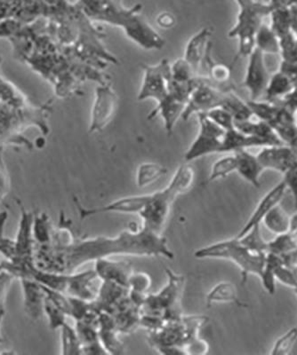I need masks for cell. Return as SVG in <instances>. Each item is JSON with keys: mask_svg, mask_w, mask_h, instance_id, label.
Here are the masks:
<instances>
[{"mask_svg": "<svg viewBox=\"0 0 297 355\" xmlns=\"http://www.w3.org/2000/svg\"><path fill=\"white\" fill-rule=\"evenodd\" d=\"M294 291H295V293L296 294V296H297V287L294 288Z\"/></svg>", "mask_w": 297, "mask_h": 355, "instance_id": "cell-51", "label": "cell"}, {"mask_svg": "<svg viewBox=\"0 0 297 355\" xmlns=\"http://www.w3.org/2000/svg\"><path fill=\"white\" fill-rule=\"evenodd\" d=\"M297 341V327H294L275 342L271 354L286 355L290 353Z\"/></svg>", "mask_w": 297, "mask_h": 355, "instance_id": "cell-37", "label": "cell"}, {"mask_svg": "<svg viewBox=\"0 0 297 355\" xmlns=\"http://www.w3.org/2000/svg\"><path fill=\"white\" fill-rule=\"evenodd\" d=\"M167 275L169 282L166 286L159 293L146 296L143 307L150 315H161L167 321H178L182 319L179 300L185 278L176 275L171 269H167Z\"/></svg>", "mask_w": 297, "mask_h": 355, "instance_id": "cell-7", "label": "cell"}, {"mask_svg": "<svg viewBox=\"0 0 297 355\" xmlns=\"http://www.w3.org/2000/svg\"><path fill=\"white\" fill-rule=\"evenodd\" d=\"M263 223L270 232L279 236L289 232L291 228V216L279 204L268 212Z\"/></svg>", "mask_w": 297, "mask_h": 355, "instance_id": "cell-25", "label": "cell"}, {"mask_svg": "<svg viewBox=\"0 0 297 355\" xmlns=\"http://www.w3.org/2000/svg\"><path fill=\"white\" fill-rule=\"evenodd\" d=\"M271 146L264 139L254 137V136L245 135L236 128L226 131L223 136L221 153H235L240 150H248L254 147H268Z\"/></svg>", "mask_w": 297, "mask_h": 355, "instance_id": "cell-21", "label": "cell"}, {"mask_svg": "<svg viewBox=\"0 0 297 355\" xmlns=\"http://www.w3.org/2000/svg\"><path fill=\"white\" fill-rule=\"evenodd\" d=\"M280 55L283 62L297 64V40L294 33H290L280 37Z\"/></svg>", "mask_w": 297, "mask_h": 355, "instance_id": "cell-35", "label": "cell"}, {"mask_svg": "<svg viewBox=\"0 0 297 355\" xmlns=\"http://www.w3.org/2000/svg\"><path fill=\"white\" fill-rule=\"evenodd\" d=\"M270 77L265 65L264 53L255 49L248 56V63L243 81V87L248 89L251 94V101H259L260 97L264 96Z\"/></svg>", "mask_w": 297, "mask_h": 355, "instance_id": "cell-13", "label": "cell"}, {"mask_svg": "<svg viewBox=\"0 0 297 355\" xmlns=\"http://www.w3.org/2000/svg\"><path fill=\"white\" fill-rule=\"evenodd\" d=\"M148 200V194L143 196H131L115 200L108 205L98 207L87 208L80 204L77 198L74 202L77 210L80 212L81 220L105 214H140L144 210Z\"/></svg>", "mask_w": 297, "mask_h": 355, "instance_id": "cell-12", "label": "cell"}, {"mask_svg": "<svg viewBox=\"0 0 297 355\" xmlns=\"http://www.w3.org/2000/svg\"><path fill=\"white\" fill-rule=\"evenodd\" d=\"M239 15L235 26L230 28L228 37L238 40V55L248 57L255 49V34L264 24V19L270 15L273 8L269 3H261L252 0L239 6Z\"/></svg>", "mask_w": 297, "mask_h": 355, "instance_id": "cell-6", "label": "cell"}, {"mask_svg": "<svg viewBox=\"0 0 297 355\" xmlns=\"http://www.w3.org/2000/svg\"><path fill=\"white\" fill-rule=\"evenodd\" d=\"M224 94L226 93L213 87L208 83L206 78L200 76V84L189 97L181 119L183 121H187L194 114L198 115L200 113H207L212 110L222 107Z\"/></svg>", "mask_w": 297, "mask_h": 355, "instance_id": "cell-10", "label": "cell"}, {"mask_svg": "<svg viewBox=\"0 0 297 355\" xmlns=\"http://www.w3.org/2000/svg\"><path fill=\"white\" fill-rule=\"evenodd\" d=\"M235 128L245 135L264 139L271 146L284 145L278 137L273 128L261 120L258 119L257 122L253 121L252 119L246 120V121H235Z\"/></svg>", "mask_w": 297, "mask_h": 355, "instance_id": "cell-22", "label": "cell"}, {"mask_svg": "<svg viewBox=\"0 0 297 355\" xmlns=\"http://www.w3.org/2000/svg\"><path fill=\"white\" fill-rule=\"evenodd\" d=\"M8 218V211H0V256L6 261H11L15 255V240L5 236V225Z\"/></svg>", "mask_w": 297, "mask_h": 355, "instance_id": "cell-36", "label": "cell"}, {"mask_svg": "<svg viewBox=\"0 0 297 355\" xmlns=\"http://www.w3.org/2000/svg\"><path fill=\"white\" fill-rule=\"evenodd\" d=\"M200 129L197 137L189 146L185 155L186 163L198 159L205 155L221 153L223 139L226 132L207 116L206 113L198 114Z\"/></svg>", "mask_w": 297, "mask_h": 355, "instance_id": "cell-9", "label": "cell"}, {"mask_svg": "<svg viewBox=\"0 0 297 355\" xmlns=\"http://www.w3.org/2000/svg\"><path fill=\"white\" fill-rule=\"evenodd\" d=\"M175 18H173L171 14H169V12H164V14H161L160 17H158V24L162 28H171L175 25Z\"/></svg>", "mask_w": 297, "mask_h": 355, "instance_id": "cell-46", "label": "cell"}, {"mask_svg": "<svg viewBox=\"0 0 297 355\" xmlns=\"http://www.w3.org/2000/svg\"><path fill=\"white\" fill-rule=\"evenodd\" d=\"M212 31L210 28H202L189 40L185 52V60L194 69L196 74L200 75L202 62L206 56L207 51L212 44Z\"/></svg>", "mask_w": 297, "mask_h": 355, "instance_id": "cell-19", "label": "cell"}, {"mask_svg": "<svg viewBox=\"0 0 297 355\" xmlns=\"http://www.w3.org/2000/svg\"><path fill=\"white\" fill-rule=\"evenodd\" d=\"M62 354H80L82 345L76 329L71 328L67 322L61 329Z\"/></svg>", "mask_w": 297, "mask_h": 355, "instance_id": "cell-32", "label": "cell"}, {"mask_svg": "<svg viewBox=\"0 0 297 355\" xmlns=\"http://www.w3.org/2000/svg\"><path fill=\"white\" fill-rule=\"evenodd\" d=\"M44 313L49 318V327L52 329H60L66 323V315L58 306L53 305L51 301L45 299Z\"/></svg>", "mask_w": 297, "mask_h": 355, "instance_id": "cell-38", "label": "cell"}, {"mask_svg": "<svg viewBox=\"0 0 297 355\" xmlns=\"http://www.w3.org/2000/svg\"><path fill=\"white\" fill-rule=\"evenodd\" d=\"M118 104V96L110 83L98 85L91 112L90 132H102L112 121Z\"/></svg>", "mask_w": 297, "mask_h": 355, "instance_id": "cell-11", "label": "cell"}, {"mask_svg": "<svg viewBox=\"0 0 297 355\" xmlns=\"http://www.w3.org/2000/svg\"><path fill=\"white\" fill-rule=\"evenodd\" d=\"M24 294L25 313L33 321H37L44 315L46 295L42 285L28 278L19 279Z\"/></svg>", "mask_w": 297, "mask_h": 355, "instance_id": "cell-17", "label": "cell"}, {"mask_svg": "<svg viewBox=\"0 0 297 355\" xmlns=\"http://www.w3.org/2000/svg\"><path fill=\"white\" fill-rule=\"evenodd\" d=\"M207 116L224 131H230L235 128V120L230 115L228 111L223 109V107H217L206 113Z\"/></svg>", "mask_w": 297, "mask_h": 355, "instance_id": "cell-40", "label": "cell"}, {"mask_svg": "<svg viewBox=\"0 0 297 355\" xmlns=\"http://www.w3.org/2000/svg\"><path fill=\"white\" fill-rule=\"evenodd\" d=\"M283 182H285L287 190L292 193L294 205L297 209V164L283 174Z\"/></svg>", "mask_w": 297, "mask_h": 355, "instance_id": "cell-43", "label": "cell"}, {"mask_svg": "<svg viewBox=\"0 0 297 355\" xmlns=\"http://www.w3.org/2000/svg\"><path fill=\"white\" fill-rule=\"evenodd\" d=\"M255 49L264 55H280V40L269 25L263 24L255 34Z\"/></svg>", "mask_w": 297, "mask_h": 355, "instance_id": "cell-27", "label": "cell"}, {"mask_svg": "<svg viewBox=\"0 0 297 355\" xmlns=\"http://www.w3.org/2000/svg\"><path fill=\"white\" fill-rule=\"evenodd\" d=\"M94 271L103 282H110L128 288L129 279L134 272L130 263L112 261L110 258L94 262Z\"/></svg>", "mask_w": 297, "mask_h": 355, "instance_id": "cell-16", "label": "cell"}, {"mask_svg": "<svg viewBox=\"0 0 297 355\" xmlns=\"http://www.w3.org/2000/svg\"><path fill=\"white\" fill-rule=\"evenodd\" d=\"M194 257L198 259H223L232 262L240 269L243 284L248 280L249 275L261 278L266 261V253L251 252L235 236L196 250Z\"/></svg>", "mask_w": 297, "mask_h": 355, "instance_id": "cell-5", "label": "cell"}, {"mask_svg": "<svg viewBox=\"0 0 297 355\" xmlns=\"http://www.w3.org/2000/svg\"><path fill=\"white\" fill-rule=\"evenodd\" d=\"M264 170L285 173L297 164V155L287 145H274L264 147L257 155Z\"/></svg>", "mask_w": 297, "mask_h": 355, "instance_id": "cell-14", "label": "cell"}, {"mask_svg": "<svg viewBox=\"0 0 297 355\" xmlns=\"http://www.w3.org/2000/svg\"><path fill=\"white\" fill-rule=\"evenodd\" d=\"M163 257L173 259L166 237L142 227L123 230L115 236L77 239L63 245L47 243L35 249V264L44 271L72 274L87 263L112 256Z\"/></svg>", "mask_w": 297, "mask_h": 355, "instance_id": "cell-1", "label": "cell"}, {"mask_svg": "<svg viewBox=\"0 0 297 355\" xmlns=\"http://www.w3.org/2000/svg\"><path fill=\"white\" fill-rule=\"evenodd\" d=\"M171 76L173 80L186 82L192 80L198 75L185 59H179L171 65Z\"/></svg>", "mask_w": 297, "mask_h": 355, "instance_id": "cell-39", "label": "cell"}, {"mask_svg": "<svg viewBox=\"0 0 297 355\" xmlns=\"http://www.w3.org/2000/svg\"><path fill=\"white\" fill-rule=\"evenodd\" d=\"M269 4L271 6V8H279V6H287L286 0H270Z\"/></svg>", "mask_w": 297, "mask_h": 355, "instance_id": "cell-49", "label": "cell"}, {"mask_svg": "<svg viewBox=\"0 0 297 355\" xmlns=\"http://www.w3.org/2000/svg\"><path fill=\"white\" fill-rule=\"evenodd\" d=\"M53 230L51 221L46 212H34L33 233L36 244L42 245L51 243Z\"/></svg>", "mask_w": 297, "mask_h": 355, "instance_id": "cell-28", "label": "cell"}, {"mask_svg": "<svg viewBox=\"0 0 297 355\" xmlns=\"http://www.w3.org/2000/svg\"><path fill=\"white\" fill-rule=\"evenodd\" d=\"M214 303H235L237 306H243L238 297L235 284L230 282H221L211 288L206 297L208 307Z\"/></svg>", "mask_w": 297, "mask_h": 355, "instance_id": "cell-24", "label": "cell"}, {"mask_svg": "<svg viewBox=\"0 0 297 355\" xmlns=\"http://www.w3.org/2000/svg\"><path fill=\"white\" fill-rule=\"evenodd\" d=\"M286 6L287 8H290V6H297V0H286Z\"/></svg>", "mask_w": 297, "mask_h": 355, "instance_id": "cell-50", "label": "cell"}, {"mask_svg": "<svg viewBox=\"0 0 297 355\" xmlns=\"http://www.w3.org/2000/svg\"><path fill=\"white\" fill-rule=\"evenodd\" d=\"M280 69L291 80L294 88L297 89V64L282 61Z\"/></svg>", "mask_w": 297, "mask_h": 355, "instance_id": "cell-44", "label": "cell"}, {"mask_svg": "<svg viewBox=\"0 0 297 355\" xmlns=\"http://www.w3.org/2000/svg\"><path fill=\"white\" fill-rule=\"evenodd\" d=\"M10 184V177L3 157V150H0V205L5 201L9 194Z\"/></svg>", "mask_w": 297, "mask_h": 355, "instance_id": "cell-42", "label": "cell"}, {"mask_svg": "<svg viewBox=\"0 0 297 355\" xmlns=\"http://www.w3.org/2000/svg\"><path fill=\"white\" fill-rule=\"evenodd\" d=\"M116 329L99 328V340L107 354H119L123 347L117 336Z\"/></svg>", "mask_w": 297, "mask_h": 355, "instance_id": "cell-34", "label": "cell"}, {"mask_svg": "<svg viewBox=\"0 0 297 355\" xmlns=\"http://www.w3.org/2000/svg\"><path fill=\"white\" fill-rule=\"evenodd\" d=\"M237 162L235 155H227L218 159L212 166L210 182L224 179L230 174L236 172Z\"/></svg>", "mask_w": 297, "mask_h": 355, "instance_id": "cell-33", "label": "cell"}, {"mask_svg": "<svg viewBox=\"0 0 297 355\" xmlns=\"http://www.w3.org/2000/svg\"><path fill=\"white\" fill-rule=\"evenodd\" d=\"M261 225L255 226L248 232L239 237V242L251 252L257 253H267L268 242L264 240L261 233Z\"/></svg>", "mask_w": 297, "mask_h": 355, "instance_id": "cell-31", "label": "cell"}, {"mask_svg": "<svg viewBox=\"0 0 297 355\" xmlns=\"http://www.w3.org/2000/svg\"><path fill=\"white\" fill-rule=\"evenodd\" d=\"M6 315V311H5V306L4 304L2 302H0V344L3 343V338L1 335V325L3 322V319H4Z\"/></svg>", "mask_w": 297, "mask_h": 355, "instance_id": "cell-48", "label": "cell"}, {"mask_svg": "<svg viewBox=\"0 0 297 355\" xmlns=\"http://www.w3.org/2000/svg\"><path fill=\"white\" fill-rule=\"evenodd\" d=\"M141 66L144 76L137 99L140 101L151 99L158 103L157 107L148 114V119L151 120L160 115L164 121H173L181 115L186 105L169 94L171 65L167 59H163L157 65Z\"/></svg>", "mask_w": 297, "mask_h": 355, "instance_id": "cell-4", "label": "cell"}, {"mask_svg": "<svg viewBox=\"0 0 297 355\" xmlns=\"http://www.w3.org/2000/svg\"><path fill=\"white\" fill-rule=\"evenodd\" d=\"M1 261H2V259H0V262H1Z\"/></svg>", "mask_w": 297, "mask_h": 355, "instance_id": "cell-53", "label": "cell"}, {"mask_svg": "<svg viewBox=\"0 0 297 355\" xmlns=\"http://www.w3.org/2000/svg\"><path fill=\"white\" fill-rule=\"evenodd\" d=\"M75 5L91 21L121 28L142 49L160 50L165 46V40L141 15V4L126 8L120 0H77Z\"/></svg>", "mask_w": 297, "mask_h": 355, "instance_id": "cell-2", "label": "cell"}, {"mask_svg": "<svg viewBox=\"0 0 297 355\" xmlns=\"http://www.w3.org/2000/svg\"><path fill=\"white\" fill-rule=\"evenodd\" d=\"M265 3H269V1H270V0H264Z\"/></svg>", "mask_w": 297, "mask_h": 355, "instance_id": "cell-52", "label": "cell"}, {"mask_svg": "<svg viewBox=\"0 0 297 355\" xmlns=\"http://www.w3.org/2000/svg\"><path fill=\"white\" fill-rule=\"evenodd\" d=\"M19 210H20V220L17 236L15 240V255L11 261L3 259L0 262L2 268H24L35 264V242L33 225L34 212L28 211L20 199H17Z\"/></svg>", "mask_w": 297, "mask_h": 355, "instance_id": "cell-8", "label": "cell"}, {"mask_svg": "<svg viewBox=\"0 0 297 355\" xmlns=\"http://www.w3.org/2000/svg\"><path fill=\"white\" fill-rule=\"evenodd\" d=\"M151 279L146 272H133L129 279L128 290L132 293L144 295L151 288Z\"/></svg>", "mask_w": 297, "mask_h": 355, "instance_id": "cell-41", "label": "cell"}, {"mask_svg": "<svg viewBox=\"0 0 297 355\" xmlns=\"http://www.w3.org/2000/svg\"><path fill=\"white\" fill-rule=\"evenodd\" d=\"M287 191V186L283 180L274 186L273 189L268 191L263 198L259 201L257 207L255 208L254 211L252 212L251 216L248 218V221L246 222L244 226L242 227L239 232L236 234L235 237L242 236L253 227L261 225L262 222L269 211L275 206L280 204L282 200L284 195Z\"/></svg>", "mask_w": 297, "mask_h": 355, "instance_id": "cell-15", "label": "cell"}, {"mask_svg": "<svg viewBox=\"0 0 297 355\" xmlns=\"http://www.w3.org/2000/svg\"><path fill=\"white\" fill-rule=\"evenodd\" d=\"M98 275L96 272L88 270L69 274V281L65 294L78 299L94 301L96 299L97 291L94 290V284Z\"/></svg>", "mask_w": 297, "mask_h": 355, "instance_id": "cell-18", "label": "cell"}, {"mask_svg": "<svg viewBox=\"0 0 297 355\" xmlns=\"http://www.w3.org/2000/svg\"><path fill=\"white\" fill-rule=\"evenodd\" d=\"M167 170L160 164L144 163L139 166L137 175V183L139 188H145L151 184L157 182L161 177L165 175Z\"/></svg>", "mask_w": 297, "mask_h": 355, "instance_id": "cell-30", "label": "cell"}, {"mask_svg": "<svg viewBox=\"0 0 297 355\" xmlns=\"http://www.w3.org/2000/svg\"><path fill=\"white\" fill-rule=\"evenodd\" d=\"M290 15H291V31L297 40V6H290Z\"/></svg>", "mask_w": 297, "mask_h": 355, "instance_id": "cell-47", "label": "cell"}, {"mask_svg": "<svg viewBox=\"0 0 297 355\" xmlns=\"http://www.w3.org/2000/svg\"><path fill=\"white\" fill-rule=\"evenodd\" d=\"M269 17H271L270 27L279 39L291 33V15H290L289 8L287 6L273 8Z\"/></svg>", "mask_w": 297, "mask_h": 355, "instance_id": "cell-29", "label": "cell"}, {"mask_svg": "<svg viewBox=\"0 0 297 355\" xmlns=\"http://www.w3.org/2000/svg\"><path fill=\"white\" fill-rule=\"evenodd\" d=\"M194 179V168L188 163L183 164L166 188L148 194L147 204L139 214L143 220V227L151 232L161 234L176 199L191 188Z\"/></svg>", "mask_w": 297, "mask_h": 355, "instance_id": "cell-3", "label": "cell"}, {"mask_svg": "<svg viewBox=\"0 0 297 355\" xmlns=\"http://www.w3.org/2000/svg\"><path fill=\"white\" fill-rule=\"evenodd\" d=\"M294 89V85L289 78L279 69L269 79L266 90L264 96L265 101L270 103H277L282 100Z\"/></svg>", "mask_w": 297, "mask_h": 355, "instance_id": "cell-23", "label": "cell"}, {"mask_svg": "<svg viewBox=\"0 0 297 355\" xmlns=\"http://www.w3.org/2000/svg\"><path fill=\"white\" fill-rule=\"evenodd\" d=\"M221 107L228 111L235 121H246V120L252 119V117L254 116L248 103L240 99L235 92H227L224 94V99Z\"/></svg>", "mask_w": 297, "mask_h": 355, "instance_id": "cell-26", "label": "cell"}, {"mask_svg": "<svg viewBox=\"0 0 297 355\" xmlns=\"http://www.w3.org/2000/svg\"><path fill=\"white\" fill-rule=\"evenodd\" d=\"M233 155L237 162L236 173L246 182L251 183L255 188H259L264 169L257 155L251 154L248 150L235 151Z\"/></svg>", "mask_w": 297, "mask_h": 355, "instance_id": "cell-20", "label": "cell"}, {"mask_svg": "<svg viewBox=\"0 0 297 355\" xmlns=\"http://www.w3.org/2000/svg\"><path fill=\"white\" fill-rule=\"evenodd\" d=\"M12 278L14 277L8 272L0 271V302H2L6 288L10 284Z\"/></svg>", "mask_w": 297, "mask_h": 355, "instance_id": "cell-45", "label": "cell"}]
</instances>
